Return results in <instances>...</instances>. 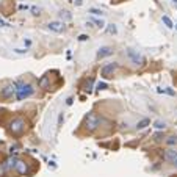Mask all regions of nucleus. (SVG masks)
Segmentation results:
<instances>
[{
	"label": "nucleus",
	"instance_id": "nucleus-1",
	"mask_svg": "<svg viewBox=\"0 0 177 177\" xmlns=\"http://www.w3.org/2000/svg\"><path fill=\"white\" fill-rule=\"evenodd\" d=\"M16 88H17L16 96L19 100H24V99H27L33 94V86L30 83H19V85H16Z\"/></svg>",
	"mask_w": 177,
	"mask_h": 177
},
{
	"label": "nucleus",
	"instance_id": "nucleus-2",
	"mask_svg": "<svg viewBox=\"0 0 177 177\" xmlns=\"http://www.w3.org/2000/svg\"><path fill=\"white\" fill-rule=\"evenodd\" d=\"M25 130V119L24 118H14L10 124V132L13 135H20Z\"/></svg>",
	"mask_w": 177,
	"mask_h": 177
},
{
	"label": "nucleus",
	"instance_id": "nucleus-3",
	"mask_svg": "<svg viewBox=\"0 0 177 177\" xmlns=\"http://www.w3.org/2000/svg\"><path fill=\"white\" fill-rule=\"evenodd\" d=\"M99 124H100V118L94 113H89L85 119V129L88 132H94L97 127H99Z\"/></svg>",
	"mask_w": 177,
	"mask_h": 177
},
{
	"label": "nucleus",
	"instance_id": "nucleus-4",
	"mask_svg": "<svg viewBox=\"0 0 177 177\" xmlns=\"http://www.w3.org/2000/svg\"><path fill=\"white\" fill-rule=\"evenodd\" d=\"M116 69H118V64L116 63H108V64H105L102 69H100V75H102L104 79H110Z\"/></svg>",
	"mask_w": 177,
	"mask_h": 177
},
{
	"label": "nucleus",
	"instance_id": "nucleus-5",
	"mask_svg": "<svg viewBox=\"0 0 177 177\" xmlns=\"http://www.w3.org/2000/svg\"><path fill=\"white\" fill-rule=\"evenodd\" d=\"M47 28H49V30H52V32H55V33H60V32H63V30H64V22H60V20L49 22Z\"/></svg>",
	"mask_w": 177,
	"mask_h": 177
},
{
	"label": "nucleus",
	"instance_id": "nucleus-6",
	"mask_svg": "<svg viewBox=\"0 0 177 177\" xmlns=\"http://www.w3.org/2000/svg\"><path fill=\"white\" fill-rule=\"evenodd\" d=\"M16 171H17L20 175H27V174H28V165L25 163L24 160H17V162H16Z\"/></svg>",
	"mask_w": 177,
	"mask_h": 177
},
{
	"label": "nucleus",
	"instance_id": "nucleus-7",
	"mask_svg": "<svg viewBox=\"0 0 177 177\" xmlns=\"http://www.w3.org/2000/svg\"><path fill=\"white\" fill-rule=\"evenodd\" d=\"M127 55L132 58V61H133L135 64H143V63H144V58H143L140 54H136L135 50H132V49H129V50H127Z\"/></svg>",
	"mask_w": 177,
	"mask_h": 177
},
{
	"label": "nucleus",
	"instance_id": "nucleus-8",
	"mask_svg": "<svg viewBox=\"0 0 177 177\" xmlns=\"http://www.w3.org/2000/svg\"><path fill=\"white\" fill-rule=\"evenodd\" d=\"M111 54H113V49H111V47H108V45L100 47L99 52H97V58H104V57H108V55H111Z\"/></svg>",
	"mask_w": 177,
	"mask_h": 177
},
{
	"label": "nucleus",
	"instance_id": "nucleus-9",
	"mask_svg": "<svg viewBox=\"0 0 177 177\" xmlns=\"http://www.w3.org/2000/svg\"><path fill=\"white\" fill-rule=\"evenodd\" d=\"M16 85H10V86H6L3 91H2V96L3 97H13L14 94H16Z\"/></svg>",
	"mask_w": 177,
	"mask_h": 177
},
{
	"label": "nucleus",
	"instance_id": "nucleus-10",
	"mask_svg": "<svg viewBox=\"0 0 177 177\" xmlns=\"http://www.w3.org/2000/svg\"><path fill=\"white\" fill-rule=\"evenodd\" d=\"M165 158L169 160V162H174L177 158V150L175 149H168L166 152H165Z\"/></svg>",
	"mask_w": 177,
	"mask_h": 177
},
{
	"label": "nucleus",
	"instance_id": "nucleus-11",
	"mask_svg": "<svg viewBox=\"0 0 177 177\" xmlns=\"http://www.w3.org/2000/svg\"><path fill=\"white\" fill-rule=\"evenodd\" d=\"M16 162H17V158L10 157V158L5 162V169H13V168H16Z\"/></svg>",
	"mask_w": 177,
	"mask_h": 177
},
{
	"label": "nucleus",
	"instance_id": "nucleus-12",
	"mask_svg": "<svg viewBox=\"0 0 177 177\" xmlns=\"http://www.w3.org/2000/svg\"><path fill=\"white\" fill-rule=\"evenodd\" d=\"M149 124H150V121H149V119H143V121H140V122L136 124V129H138V130H143V129H146V127H147Z\"/></svg>",
	"mask_w": 177,
	"mask_h": 177
},
{
	"label": "nucleus",
	"instance_id": "nucleus-13",
	"mask_svg": "<svg viewBox=\"0 0 177 177\" xmlns=\"http://www.w3.org/2000/svg\"><path fill=\"white\" fill-rule=\"evenodd\" d=\"M162 20H163V24L166 25L168 28H172V27H174V24H172V20H171V19H169L168 16H163V17H162Z\"/></svg>",
	"mask_w": 177,
	"mask_h": 177
},
{
	"label": "nucleus",
	"instance_id": "nucleus-14",
	"mask_svg": "<svg viewBox=\"0 0 177 177\" xmlns=\"http://www.w3.org/2000/svg\"><path fill=\"white\" fill-rule=\"evenodd\" d=\"M83 89H85V91H86L88 94H89V93L93 91V79H89V80L86 82V85H85V88H83Z\"/></svg>",
	"mask_w": 177,
	"mask_h": 177
},
{
	"label": "nucleus",
	"instance_id": "nucleus-15",
	"mask_svg": "<svg viewBox=\"0 0 177 177\" xmlns=\"http://www.w3.org/2000/svg\"><path fill=\"white\" fill-rule=\"evenodd\" d=\"M107 32H108V33H111V35H116V33H118V28H116V25L110 24L108 27H107Z\"/></svg>",
	"mask_w": 177,
	"mask_h": 177
},
{
	"label": "nucleus",
	"instance_id": "nucleus-16",
	"mask_svg": "<svg viewBox=\"0 0 177 177\" xmlns=\"http://www.w3.org/2000/svg\"><path fill=\"white\" fill-rule=\"evenodd\" d=\"M38 83H39V86H42V88H44V86H47V83H49V75H44V77H42Z\"/></svg>",
	"mask_w": 177,
	"mask_h": 177
},
{
	"label": "nucleus",
	"instance_id": "nucleus-17",
	"mask_svg": "<svg viewBox=\"0 0 177 177\" xmlns=\"http://www.w3.org/2000/svg\"><path fill=\"white\" fill-rule=\"evenodd\" d=\"M93 22L97 25L99 28H104V27H105V22H104L102 19H93Z\"/></svg>",
	"mask_w": 177,
	"mask_h": 177
},
{
	"label": "nucleus",
	"instance_id": "nucleus-18",
	"mask_svg": "<svg viewBox=\"0 0 177 177\" xmlns=\"http://www.w3.org/2000/svg\"><path fill=\"white\" fill-rule=\"evenodd\" d=\"M154 127H155V129H158V130H163V129L166 127V125H165V122H162V121H155Z\"/></svg>",
	"mask_w": 177,
	"mask_h": 177
},
{
	"label": "nucleus",
	"instance_id": "nucleus-19",
	"mask_svg": "<svg viewBox=\"0 0 177 177\" xmlns=\"http://www.w3.org/2000/svg\"><path fill=\"white\" fill-rule=\"evenodd\" d=\"M60 16H61V19H66V20H69V19L72 17L69 11H61V13H60Z\"/></svg>",
	"mask_w": 177,
	"mask_h": 177
},
{
	"label": "nucleus",
	"instance_id": "nucleus-20",
	"mask_svg": "<svg viewBox=\"0 0 177 177\" xmlns=\"http://www.w3.org/2000/svg\"><path fill=\"white\" fill-rule=\"evenodd\" d=\"M89 13H91V14H94V16H102V14H104L102 11L97 10V8H91V10H89Z\"/></svg>",
	"mask_w": 177,
	"mask_h": 177
},
{
	"label": "nucleus",
	"instance_id": "nucleus-21",
	"mask_svg": "<svg viewBox=\"0 0 177 177\" xmlns=\"http://www.w3.org/2000/svg\"><path fill=\"white\" fill-rule=\"evenodd\" d=\"M166 143H168V144H171V146H172V144H177V138H175V136H168Z\"/></svg>",
	"mask_w": 177,
	"mask_h": 177
},
{
	"label": "nucleus",
	"instance_id": "nucleus-22",
	"mask_svg": "<svg viewBox=\"0 0 177 177\" xmlns=\"http://www.w3.org/2000/svg\"><path fill=\"white\" fill-rule=\"evenodd\" d=\"M107 88H108V86H107V83H104V82H99V83H97V89H99V91L107 89Z\"/></svg>",
	"mask_w": 177,
	"mask_h": 177
},
{
	"label": "nucleus",
	"instance_id": "nucleus-23",
	"mask_svg": "<svg viewBox=\"0 0 177 177\" xmlns=\"http://www.w3.org/2000/svg\"><path fill=\"white\" fill-rule=\"evenodd\" d=\"M14 52H16V54H25L27 50H25V49H14Z\"/></svg>",
	"mask_w": 177,
	"mask_h": 177
},
{
	"label": "nucleus",
	"instance_id": "nucleus-24",
	"mask_svg": "<svg viewBox=\"0 0 177 177\" xmlns=\"http://www.w3.org/2000/svg\"><path fill=\"white\" fill-rule=\"evenodd\" d=\"M32 11H33V14H35V16H38V14H39V8H36V6H33V8H32Z\"/></svg>",
	"mask_w": 177,
	"mask_h": 177
},
{
	"label": "nucleus",
	"instance_id": "nucleus-25",
	"mask_svg": "<svg viewBox=\"0 0 177 177\" xmlns=\"http://www.w3.org/2000/svg\"><path fill=\"white\" fill-rule=\"evenodd\" d=\"M86 39H88L86 35H80V36H79V41H86Z\"/></svg>",
	"mask_w": 177,
	"mask_h": 177
},
{
	"label": "nucleus",
	"instance_id": "nucleus-26",
	"mask_svg": "<svg viewBox=\"0 0 177 177\" xmlns=\"http://www.w3.org/2000/svg\"><path fill=\"white\" fill-rule=\"evenodd\" d=\"M75 5H77V6H80V5H83V2H82V0H75V2H74Z\"/></svg>",
	"mask_w": 177,
	"mask_h": 177
},
{
	"label": "nucleus",
	"instance_id": "nucleus-27",
	"mask_svg": "<svg viewBox=\"0 0 177 177\" xmlns=\"http://www.w3.org/2000/svg\"><path fill=\"white\" fill-rule=\"evenodd\" d=\"M162 136H163V135H162V133H157V135H155V140H158V141H160V140H163V138H162Z\"/></svg>",
	"mask_w": 177,
	"mask_h": 177
},
{
	"label": "nucleus",
	"instance_id": "nucleus-28",
	"mask_svg": "<svg viewBox=\"0 0 177 177\" xmlns=\"http://www.w3.org/2000/svg\"><path fill=\"white\" fill-rule=\"evenodd\" d=\"M19 10H22V11H24V10H28V6H27V5H20Z\"/></svg>",
	"mask_w": 177,
	"mask_h": 177
},
{
	"label": "nucleus",
	"instance_id": "nucleus-29",
	"mask_svg": "<svg viewBox=\"0 0 177 177\" xmlns=\"http://www.w3.org/2000/svg\"><path fill=\"white\" fill-rule=\"evenodd\" d=\"M63 119H64V118H63V114H60V119H58V125H61V122H63Z\"/></svg>",
	"mask_w": 177,
	"mask_h": 177
},
{
	"label": "nucleus",
	"instance_id": "nucleus-30",
	"mask_svg": "<svg viewBox=\"0 0 177 177\" xmlns=\"http://www.w3.org/2000/svg\"><path fill=\"white\" fill-rule=\"evenodd\" d=\"M174 165H175V166H177V158H175V160H174Z\"/></svg>",
	"mask_w": 177,
	"mask_h": 177
},
{
	"label": "nucleus",
	"instance_id": "nucleus-31",
	"mask_svg": "<svg viewBox=\"0 0 177 177\" xmlns=\"http://www.w3.org/2000/svg\"><path fill=\"white\" fill-rule=\"evenodd\" d=\"M175 30H177V24H175Z\"/></svg>",
	"mask_w": 177,
	"mask_h": 177
},
{
	"label": "nucleus",
	"instance_id": "nucleus-32",
	"mask_svg": "<svg viewBox=\"0 0 177 177\" xmlns=\"http://www.w3.org/2000/svg\"><path fill=\"white\" fill-rule=\"evenodd\" d=\"M174 2H177V0H174Z\"/></svg>",
	"mask_w": 177,
	"mask_h": 177
}]
</instances>
